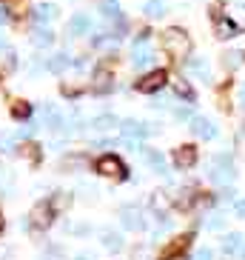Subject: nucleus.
<instances>
[{
	"instance_id": "26",
	"label": "nucleus",
	"mask_w": 245,
	"mask_h": 260,
	"mask_svg": "<svg viewBox=\"0 0 245 260\" xmlns=\"http://www.w3.org/2000/svg\"><path fill=\"white\" fill-rule=\"evenodd\" d=\"M20 3H23V0H3V9H12V12H17V9H20Z\"/></svg>"
},
{
	"instance_id": "28",
	"label": "nucleus",
	"mask_w": 245,
	"mask_h": 260,
	"mask_svg": "<svg viewBox=\"0 0 245 260\" xmlns=\"http://www.w3.org/2000/svg\"><path fill=\"white\" fill-rule=\"evenodd\" d=\"M177 117H180V120H191V109H177Z\"/></svg>"
},
{
	"instance_id": "6",
	"label": "nucleus",
	"mask_w": 245,
	"mask_h": 260,
	"mask_svg": "<svg viewBox=\"0 0 245 260\" xmlns=\"http://www.w3.org/2000/svg\"><path fill=\"white\" fill-rule=\"evenodd\" d=\"M151 60H154V52L146 46V40H137L134 49H131V63H134L137 69H143V66H148Z\"/></svg>"
},
{
	"instance_id": "31",
	"label": "nucleus",
	"mask_w": 245,
	"mask_h": 260,
	"mask_svg": "<svg viewBox=\"0 0 245 260\" xmlns=\"http://www.w3.org/2000/svg\"><path fill=\"white\" fill-rule=\"evenodd\" d=\"M166 260H188V257H183V254H171V257H166Z\"/></svg>"
},
{
	"instance_id": "36",
	"label": "nucleus",
	"mask_w": 245,
	"mask_h": 260,
	"mask_svg": "<svg viewBox=\"0 0 245 260\" xmlns=\"http://www.w3.org/2000/svg\"><path fill=\"white\" fill-rule=\"evenodd\" d=\"M242 257H245V252H242Z\"/></svg>"
},
{
	"instance_id": "27",
	"label": "nucleus",
	"mask_w": 245,
	"mask_h": 260,
	"mask_svg": "<svg viewBox=\"0 0 245 260\" xmlns=\"http://www.w3.org/2000/svg\"><path fill=\"white\" fill-rule=\"evenodd\" d=\"M31 132H34V126H26V129H20V132L15 135V140H23V138H29Z\"/></svg>"
},
{
	"instance_id": "32",
	"label": "nucleus",
	"mask_w": 245,
	"mask_h": 260,
	"mask_svg": "<svg viewBox=\"0 0 245 260\" xmlns=\"http://www.w3.org/2000/svg\"><path fill=\"white\" fill-rule=\"evenodd\" d=\"M6 23V12H3V9H0V26Z\"/></svg>"
},
{
	"instance_id": "2",
	"label": "nucleus",
	"mask_w": 245,
	"mask_h": 260,
	"mask_svg": "<svg viewBox=\"0 0 245 260\" xmlns=\"http://www.w3.org/2000/svg\"><path fill=\"white\" fill-rule=\"evenodd\" d=\"M97 172L100 175H106V177H117V180H126V163L117 157V154H103L97 160Z\"/></svg>"
},
{
	"instance_id": "18",
	"label": "nucleus",
	"mask_w": 245,
	"mask_h": 260,
	"mask_svg": "<svg viewBox=\"0 0 245 260\" xmlns=\"http://www.w3.org/2000/svg\"><path fill=\"white\" fill-rule=\"evenodd\" d=\"M52 40H54L52 29H37V31H34V38H31V43L43 49V46H52Z\"/></svg>"
},
{
	"instance_id": "7",
	"label": "nucleus",
	"mask_w": 245,
	"mask_h": 260,
	"mask_svg": "<svg viewBox=\"0 0 245 260\" xmlns=\"http://www.w3.org/2000/svg\"><path fill=\"white\" fill-rule=\"evenodd\" d=\"M231 177H234V166H231V160L225 154H220V157H217V169L211 172V180H214V183H228Z\"/></svg>"
},
{
	"instance_id": "35",
	"label": "nucleus",
	"mask_w": 245,
	"mask_h": 260,
	"mask_svg": "<svg viewBox=\"0 0 245 260\" xmlns=\"http://www.w3.org/2000/svg\"><path fill=\"white\" fill-rule=\"evenodd\" d=\"M0 46H3V40H0Z\"/></svg>"
},
{
	"instance_id": "11",
	"label": "nucleus",
	"mask_w": 245,
	"mask_h": 260,
	"mask_svg": "<svg viewBox=\"0 0 245 260\" xmlns=\"http://www.w3.org/2000/svg\"><path fill=\"white\" fill-rule=\"evenodd\" d=\"M239 35V26L228 17H217V38H237Z\"/></svg>"
},
{
	"instance_id": "19",
	"label": "nucleus",
	"mask_w": 245,
	"mask_h": 260,
	"mask_svg": "<svg viewBox=\"0 0 245 260\" xmlns=\"http://www.w3.org/2000/svg\"><path fill=\"white\" fill-rule=\"evenodd\" d=\"M46 66H49V72L60 75V72H66V66H69V57H66V54H54V57L46 63Z\"/></svg>"
},
{
	"instance_id": "9",
	"label": "nucleus",
	"mask_w": 245,
	"mask_h": 260,
	"mask_svg": "<svg viewBox=\"0 0 245 260\" xmlns=\"http://www.w3.org/2000/svg\"><path fill=\"white\" fill-rule=\"evenodd\" d=\"M174 163H177V169H191L197 163V149L194 146H180L174 154Z\"/></svg>"
},
{
	"instance_id": "16",
	"label": "nucleus",
	"mask_w": 245,
	"mask_h": 260,
	"mask_svg": "<svg viewBox=\"0 0 245 260\" xmlns=\"http://www.w3.org/2000/svg\"><path fill=\"white\" fill-rule=\"evenodd\" d=\"M143 154H146V160L154 166V172L157 175H166V160H162L160 152H151V149H143Z\"/></svg>"
},
{
	"instance_id": "3",
	"label": "nucleus",
	"mask_w": 245,
	"mask_h": 260,
	"mask_svg": "<svg viewBox=\"0 0 245 260\" xmlns=\"http://www.w3.org/2000/svg\"><path fill=\"white\" fill-rule=\"evenodd\" d=\"M166 80H169V75L162 69H154V72H148L143 80H137V92H143V94H154V92H160L162 86H166Z\"/></svg>"
},
{
	"instance_id": "12",
	"label": "nucleus",
	"mask_w": 245,
	"mask_h": 260,
	"mask_svg": "<svg viewBox=\"0 0 245 260\" xmlns=\"http://www.w3.org/2000/svg\"><path fill=\"white\" fill-rule=\"evenodd\" d=\"M92 29V20H89V15H74L69 20V35L74 38V35H86V31Z\"/></svg>"
},
{
	"instance_id": "24",
	"label": "nucleus",
	"mask_w": 245,
	"mask_h": 260,
	"mask_svg": "<svg viewBox=\"0 0 245 260\" xmlns=\"http://www.w3.org/2000/svg\"><path fill=\"white\" fill-rule=\"evenodd\" d=\"M103 240H106V249H111V252H117V249H123V240H120V235H114V232H106V235H103Z\"/></svg>"
},
{
	"instance_id": "1",
	"label": "nucleus",
	"mask_w": 245,
	"mask_h": 260,
	"mask_svg": "<svg viewBox=\"0 0 245 260\" xmlns=\"http://www.w3.org/2000/svg\"><path fill=\"white\" fill-rule=\"evenodd\" d=\"M162 49L174 60H185L188 57V49H191V40L185 38L183 29H166L162 31Z\"/></svg>"
},
{
	"instance_id": "30",
	"label": "nucleus",
	"mask_w": 245,
	"mask_h": 260,
	"mask_svg": "<svg viewBox=\"0 0 245 260\" xmlns=\"http://www.w3.org/2000/svg\"><path fill=\"white\" fill-rule=\"evenodd\" d=\"M234 209H237L239 217H245V200H237V206H234Z\"/></svg>"
},
{
	"instance_id": "22",
	"label": "nucleus",
	"mask_w": 245,
	"mask_h": 260,
	"mask_svg": "<svg viewBox=\"0 0 245 260\" xmlns=\"http://www.w3.org/2000/svg\"><path fill=\"white\" fill-rule=\"evenodd\" d=\"M239 240H242L239 235H228L225 240H222V252H225V254H234V252L239 249Z\"/></svg>"
},
{
	"instance_id": "8",
	"label": "nucleus",
	"mask_w": 245,
	"mask_h": 260,
	"mask_svg": "<svg viewBox=\"0 0 245 260\" xmlns=\"http://www.w3.org/2000/svg\"><path fill=\"white\" fill-rule=\"evenodd\" d=\"M120 129L126 138H148L151 135V126H146V123H137V120H123L120 123Z\"/></svg>"
},
{
	"instance_id": "29",
	"label": "nucleus",
	"mask_w": 245,
	"mask_h": 260,
	"mask_svg": "<svg viewBox=\"0 0 245 260\" xmlns=\"http://www.w3.org/2000/svg\"><path fill=\"white\" fill-rule=\"evenodd\" d=\"M211 257H214V254H211V249H199L194 260H211Z\"/></svg>"
},
{
	"instance_id": "5",
	"label": "nucleus",
	"mask_w": 245,
	"mask_h": 260,
	"mask_svg": "<svg viewBox=\"0 0 245 260\" xmlns=\"http://www.w3.org/2000/svg\"><path fill=\"white\" fill-rule=\"evenodd\" d=\"M120 220H123V226H126V229H131V232H137V229H143V226H146L143 212H140L137 206H123L120 209Z\"/></svg>"
},
{
	"instance_id": "15",
	"label": "nucleus",
	"mask_w": 245,
	"mask_h": 260,
	"mask_svg": "<svg viewBox=\"0 0 245 260\" xmlns=\"http://www.w3.org/2000/svg\"><path fill=\"white\" fill-rule=\"evenodd\" d=\"M92 126H94V132H108V129H114V126H120V123H117L114 115H100L92 120Z\"/></svg>"
},
{
	"instance_id": "20",
	"label": "nucleus",
	"mask_w": 245,
	"mask_h": 260,
	"mask_svg": "<svg viewBox=\"0 0 245 260\" xmlns=\"http://www.w3.org/2000/svg\"><path fill=\"white\" fill-rule=\"evenodd\" d=\"M46 126L52 132L63 129V115H60V112H54V109H49V112H46Z\"/></svg>"
},
{
	"instance_id": "4",
	"label": "nucleus",
	"mask_w": 245,
	"mask_h": 260,
	"mask_svg": "<svg viewBox=\"0 0 245 260\" xmlns=\"http://www.w3.org/2000/svg\"><path fill=\"white\" fill-rule=\"evenodd\" d=\"M52 214H54V206L52 203H37V206L31 209V217H29V223L34 226V229H46L49 223H52Z\"/></svg>"
},
{
	"instance_id": "33",
	"label": "nucleus",
	"mask_w": 245,
	"mask_h": 260,
	"mask_svg": "<svg viewBox=\"0 0 245 260\" xmlns=\"http://www.w3.org/2000/svg\"><path fill=\"white\" fill-rule=\"evenodd\" d=\"M239 103L245 106V86H242V92H239Z\"/></svg>"
},
{
	"instance_id": "21",
	"label": "nucleus",
	"mask_w": 245,
	"mask_h": 260,
	"mask_svg": "<svg viewBox=\"0 0 245 260\" xmlns=\"http://www.w3.org/2000/svg\"><path fill=\"white\" fill-rule=\"evenodd\" d=\"M100 12H103L106 17H120V3H117V0H103Z\"/></svg>"
},
{
	"instance_id": "10",
	"label": "nucleus",
	"mask_w": 245,
	"mask_h": 260,
	"mask_svg": "<svg viewBox=\"0 0 245 260\" xmlns=\"http://www.w3.org/2000/svg\"><path fill=\"white\" fill-rule=\"evenodd\" d=\"M191 132H194V135H199V138H206V140L217 138L214 123H211V120H206V117H191Z\"/></svg>"
},
{
	"instance_id": "25",
	"label": "nucleus",
	"mask_w": 245,
	"mask_h": 260,
	"mask_svg": "<svg viewBox=\"0 0 245 260\" xmlns=\"http://www.w3.org/2000/svg\"><path fill=\"white\" fill-rule=\"evenodd\" d=\"M12 115H15L17 120H23V117L31 115V106L29 103H17V106H12Z\"/></svg>"
},
{
	"instance_id": "23",
	"label": "nucleus",
	"mask_w": 245,
	"mask_h": 260,
	"mask_svg": "<svg viewBox=\"0 0 245 260\" xmlns=\"http://www.w3.org/2000/svg\"><path fill=\"white\" fill-rule=\"evenodd\" d=\"M162 12H166V3H162V0H148L146 3V15L148 17H160Z\"/></svg>"
},
{
	"instance_id": "14",
	"label": "nucleus",
	"mask_w": 245,
	"mask_h": 260,
	"mask_svg": "<svg viewBox=\"0 0 245 260\" xmlns=\"http://www.w3.org/2000/svg\"><path fill=\"white\" fill-rule=\"evenodd\" d=\"M171 86H174V92L180 94V98H185L188 103H194V89L188 80H183V77H177V80H171Z\"/></svg>"
},
{
	"instance_id": "13",
	"label": "nucleus",
	"mask_w": 245,
	"mask_h": 260,
	"mask_svg": "<svg viewBox=\"0 0 245 260\" xmlns=\"http://www.w3.org/2000/svg\"><path fill=\"white\" fill-rule=\"evenodd\" d=\"M94 92H97V94L111 92V75H108L106 69H100L97 75H94Z\"/></svg>"
},
{
	"instance_id": "17",
	"label": "nucleus",
	"mask_w": 245,
	"mask_h": 260,
	"mask_svg": "<svg viewBox=\"0 0 245 260\" xmlns=\"http://www.w3.org/2000/svg\"><path fill=\"white\" fill-rule=\"evenodd\" d=\"M54 15H57V9H54L52 3H40V6L34 9V17H37L40 23H46V20H52Z\"/></svg>"
},
{
	"instance_id": "34",
	"label": "nucleus",
	"mask_w": 245,
	"mask_h": 260,
	"mask_svg": "<svg viewBox=\"0 0 245 260\" xmlns=\"http://www.w3.org/2000/svg\"><path fill=\"white\" fill-rule=\"evenodd\" d=\"M0 229H3V220H0Z\"/></svg>"
}]
</instances>
